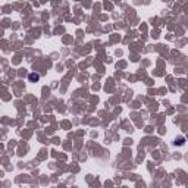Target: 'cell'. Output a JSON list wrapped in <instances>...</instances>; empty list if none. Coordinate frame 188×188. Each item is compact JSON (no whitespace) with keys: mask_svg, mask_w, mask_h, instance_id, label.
<instances>
[{"mask_svg":"<svg viewBox=\"0 0 188 188\" xmlns=\"http://www.w3.org/2000/svg\"><path fill=\"white\" fill-rule=\"evenodd\" d=\"M28 79H30L31 82H37V81H40V75L33 72V74H30V75H28Z\"/></svg>","mask_w":188,"mask_h":188,"instance_id":"obj_1","label":"cell"}]
</instances>
